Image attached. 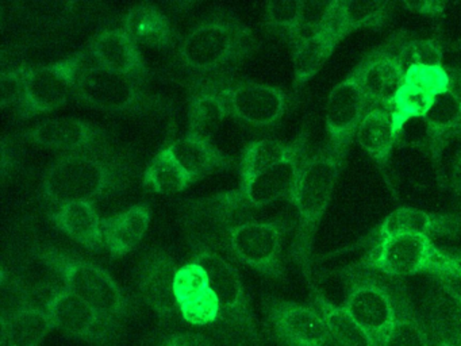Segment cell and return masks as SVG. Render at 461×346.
Masks as SVG:
<instances>
[{"label":"cell","mask_w":461,"mask_h":346,"mask_svg":"<svg viewBox=\"0 0 461 346\" xmlns=\"http://www.w3.org/2000/svg\"><path fill=\"white\" fill-rule=\"evenodd\" d=\"M287 102V94L271 84L228 76L198 78L190 96V130L207 134V127L226 118L271 127L282 121Z\"/></svg>","instance_id":"cell-1"},{"label":"cell","mask_w":461,"mask_h":346,"mask_svg":"<svg viewBox=\"0 0 461 346\" xmlns=\"http://www.w3.org/2000/svg\"><path fill=\"white\" fill-rule=\"evenodd\" d=\"M306 145L307 135L293 154L271 169L240 183L230 191L191 200L187 205L191 222L214 227L225 226L237 216L266 207L283 197H290L307 159Z\"/></svg>","instance_id":"cell-2"},{"label":"cell","mask_w":461,"mask_h":346,"mask_svg":"<svg viewBox=\"0 0 461 346\" xmlns=\"http://www.w3.org/2000/svg\"><path fill=\"white\" fill-rule=\"evenodd\" d=\"M345 159L347 156L337 153L329 145L307 157L290 196L298 219L290 254L310 286L318 227L330 205Z\"/></svg>","instance_id":"cell-3"},{"label":"cell","mask_w":461,"mask_h":346,"mask_svg":"<svg viewBox=\"0 0 461 346\" xmlns=\"http://www.w3.org/2000/svg\"><path fill=\"white\" fill-rule=\"evenodd\" d=\"M188 245L194 261L206 269L221 305L218 337L230 346H263L264 337L241 273L209 241L193 232Z\"/></svg>","instance_id":"cell-4"},{"label":"cell","mask_w":461,"mask_h":346,"mask_svg":"<svg viewBox=\"0 0 461 346\" xmlns=\"http://www.w3.org/2000/svg\"><path fill=\"white\" fill-rule=\"evenodd\" d=\"M129 175L131 169L125 162L104 150L67 153L45 172L40 195L56 205L94 203L125 189Z\"/></svg>","instance_id":"cell-5"},{"label":"cell","mask_w":461,"mask_h":346,"mask_svg":"<svg viewBox=\"0 0 461 346\" xmlns=\"http://www.w3.org/2000/svg\"><path fill=\"white\" fill-rule=\"evenodd\" d=\"M86 54H72L50 64L20 65L2 75L4 105H14L20 118L53 113L74 96Z\"/></svg>","instance_id":"cell-6"},{"label":"cell","mask_w":461,"mask_h":346,"mask_svg":"<svg viewBox=\"0 0 461 346\" xmlns=\"http://www.w3.org/2000/svg\"><path fill=\"white\" fill-rule=\"evenodd\" d=\"M258 46L255 32L237 18L217 16L194 27L179 45L183 67L201 78L220 77L249 57Z\"/></svg>","instance_id":"cell-7"},{"label":"cell","mask_w":461,"mask_h":346,"mask_svg":"<svg viewBox=\"0 0 461 346\" xmlns=\"http://www.w3.org/2000/svg\"><path fill=\"white\" fill-rule=\"evenodd\" d=\"M34 256L61 278L64 288L82 297L118 326L131 313V299L104 268L56 246H37Z\"/></svg>","instance_id":"cell-8"},{"label":"cell","mask_w":461,"mask_h":346,"mask_svg":"<svg viewBox=\"0 0 461 346\" xmlns=\"http://www.w3.org/2000/svg\"><path fill=\"white\" fill-rule=\"evenodd\" d=\"M364 267L390 278L436 276L461 267V257L442 250L428 235H396L379 241Z\"/></svg>","instance_id":"cell-9"},{"label":"cell","mask_w":461,"mask_h":346,"mask_svg":"<svg viewBox=\"0 0 461 346\" xmlns=\"http://www.w3.org/2000/svg\"><path fill=\"white\" fill-rule=\"evenodd\" d=\"M74 96L109 113L145 114L164 107L163 100L148 94L140 78L113 72L98 64L85 65Z\"/></svg>","instance_id":"cell-10"},{"label":"cell","mask_w":461,"mask_h":346,"mask_svg":"<svg viewBox=\"0 0 461 346\" xmlns=\"http://www.w3.org/2000/svg\"><path fill=\"white\" fill-rule=\"evenodd\" d=\"M290 224L277 221H247L226 229L229 250L234 259L275 280L285 278V235Z\"/></svg>","instance_id":"cell-11"},{"label":"cell","mask_w":461,"mask_h":346,"mask_svg":"<svg viewBox=\"0 0 461 346\" xmlns=\"http://www.w3.org/2000/svg\"><path fill=\"white\" fill-rule=\"evenodd\" d=\"M264 316L269 335L282 346H337L314 305L268 296Z\"/></svg>","instance_id":"cell-12"},{"label":"cell","mask_w":461,"mask_h":346,"mask_svg":"<svg viewBox=\"0 0 461 346\" xmlns=\"http://www.w3.org/2000/svg\"><path fill=\"white\" fill-rule=\"evenodd\" d=\"M176 269L174 256L166 249L148 251L137 269V291L142 302L155 313L166 332L182 330V316L172 294V278Z\"/></svg>","instance_id":"cell-13"},{"label":"cell","mask_w":461,"mask_h":346,"mask_svg":"<svg viewBox=\"0 0 461 346\" xmlns=\"http://www.w3.org/2000/svg\"><path fill=\"white\" fill-rule=\"evenodd\" d=\"M342 305L376 346H385L396 321L393 291L377 278H357L348 288Z\"/></svg>","instance_id":"cell-14"},{"label":"cell","mask_w":461,"mask_h":346,"mask_svg":"<svg viewBox=\"0 0 461 346\" xmlns=\"http://www.w3.org/2000/svg\"><path fill=\"white\" fill-rule=\"evenodd\" d=\"M44 308L55 330L94 345L109 342L120 327L67 288L55 291Z\"/></svg>","instance_id":"cell-15"},{"label":"cell","mask_w":461,"mask_h":346,"mask_svg":"<svg viewBox=\"0 0 461 346\" xmlns=\"http://www.w3.org/2000/svg\"><path fill=\"white\" fill-rule=\"evenodd\" d=\"M368 105L355 72L331 89L326 100L325 129L334 151L347 156Z\"/></svg>","instance_id":"cell-16"},{"label":"cell","mask_w":461,"mask_h":346,"mask_svg":"<svg viewBox=\"0 0 461 346\" xmlns=\"http://www.w3.org/2000/svg\"><path fill=\"white\" fill-rule=\"evenodd\" d=\"M31 142L53 150L80 153L106 148L104 129L79 118H52L40 122L23 134Z\"/></svg>","instance_id":"cell-17"},{"label":"cell","mask_w":461,"mask_h":346,"mask_svg":"<svg viewBox=\"0 0 461 346\" xmlns=\"http://www.w3.org/2000/svg\"><path fill=\"white\" fill-rule=\"evenodd\" d=\"M353 72L369 105L390 107L403 86L406 69L395 51H379L364 59Z\"/></svg>","instance_id":"cell-18"},{"label":"cell","mask_w":461,"mask_h":346,"mask_svg":"<svg viewBox=\"0 0 461 346\" xmlns=\"http://www.w3.org/2000/svg\"><path fill=\"white\" fill-rule=\"evenodd\" d=\"M88 51L96 64L113 72L140 80L148 73L141 49L123 27H114L99 32L90 43Z\"/></svg>","instance_id":"cell-19"},{"label":"cell","mask_w":461,"mask_h":346,"mask_svg":"<svg viewBox=\"0 0 461 346\" xmlns=\"http://www.w3.org/2000/svg\"><path fill=\"white\" fill-rule=\"evenodd\" d=\"M333 7L329 13L328 19L320 29L303 35L298 42L294 43V86L301 88L309 83L330 59L339 43L344 38L337 32L333 24Z\"/></svg>","instance_id":"cell-20"},{"label":"cell","mask_w":461,"mask_h":346,"mask_svg":"<svg viewBox=\"0 0 461 346\" xmlns=\"http://www.w3.org/2000/svg\"><path fill=\"white\" fill-rule=\"evenodd\" d=\"M153 211L147 203H137L121 213L102 218L104 248L113 257L136 250L149 229Z\"/></svg>","instance_id":"cell-21"},{"label":"cell","mask_w":461,"mask_h":346,"mask_svg":"<svg viewBox=\"0 0 461 346\" xmlns=\"http://www.w3.org/2000/svg\"><path fill=\"white\" fill-rule=\"evenodd\" d=\"M180 164L195 178L196 183L206 176L233 167L234 161L223 153L204 132L188 130L169 145Z\"/></svg>","instance_id":"cell-22"},{"label":"cell","mask_w":461,"mask_h":346,"mask_svg":"<svg viewBox=\"0 0 461 346\" xmlns=\"http://www.w3.org/2000/svg\"><path fill=\"white\" fill-rule=\"evenodd\" d=\"M461 229V219L452 215L426 213L415 207H399L385 216L377 230V242L396 235L455 234Z\"/></svg>","instance_id":"cell-23"},{"label":"cell","mask_w":461,"mask_h":346,"mask_svg":"<svg viewBox=\"0 0 461 346\" xmlns=\"http://www.w3.org/2000/svg\"><path fill=\"white\" fill-rule=\"evenodd\" d=\"M56 229L91 251L104 248L102 218L93 202H71L58 205L50 214Z\"/></svg>","instance_id":"cell-24"},{"label":"cell","mask_w":461,"mask_h":346,"mask_svg":"<svg viewBox=\"0 0 461 346\" xmlns=\"http://www.w3.org/2000/svg\"><path fill=\"white\" fill-rule=\"evenodd\" d=\"M55 330L44 305L18 303L2 314L4 346H39Z\"/></svg>","instance_id":"cell-25"},{"label":"cell","mask_w":461,"mask_h":346,"mask_svg":"<svg viewBox=\"0 0 461 346\" xmlns=\"http://www.w3.org/2000/svg\"><path fill=\"white\" fill-rule=\"evenodd\" d=\"M122 27L139 46L163 50L171 48L175 41L171 19L152 3L131 7L123 18Z\"/></svg>","instance_id":"cell-26"},{"label":"cell","mask_w":461,"mask_h":346,"mask_svg":"<svg viewBox=\"0 0 461 346\" xmlns=\"http://www.w3.org/2000/svg\"><path fill=\"white\" fill-rule=\"evenodd\" d=\"M398 132L388 107H371L356 132V142L379 165H385L393 154Z\"/></svg>","instance_id":"cell-27"},{"label":"cell","mask_w":461,"mask_h":346,"mask_svg":"<svg viewBox=\"0 0 461 346\" xmlns=\"http://www.w3.org/2000/svg\"><path fill=\"white\" fill-rule=\"evenodd\" d=\"M196 183L195 178L180 164L171 148L161 149L148 162L142 173V186L153 194L175 195Z\"/></svg>","instance_id":"cell-28"},{"label":"cell","mask_w":461,"mask_h":346,"mask_svg":"<svg viewBox=\"0 0 461 346\" xmlns=\"http://www.w3.org/2000/svg\"><path fill=\"white\" fill-rule=\"evenodd\" d=\"M422 119L431 150L434 154L439 153L450 135L461 134V95L450 88L434 97Z\"/></svg>","instance_id":"cell-29"},{"label":"cell","mask_w":461,"mask_h":346,"mask_svg":"<svg viewBox=\"0 0 461 346\" xmlns=\"http://www.w3.org/2000/svg\"><path fill=\"white\" fill-rule=\"evenodd\" d=\"M304 137L306 132H302L291 143L283 142L277 138H261L248 143L239 162L240 183L249 181L287 159L301 145Z\"/></svg>","instance_id":"cell-30"},{"label":"cell","mask_w":461,"mask_h":346,"mask_svg":"<svg viewBox=\"0 0 461 346\" xmlns=\"http://www.w3.org/2000/svg\"><path fill=\"white\" fill-rule=\"evenodd\" d=\"M393 3L339 0L334 2L333 24L342 38L360 29H379L390 16Z\"/></svg>","instance_id":"cell-31"},{"label":"cell","mask_w":461,"mask_h":346,"mask_svg":"<svg viewBox=\"0 0 461 346\" xmlns=\"http://www.w3.org/2000/svg\"><path fill=\"white\" fill-rule=\"evenodd\" d=\"M310 287L312 289V305L320 311L337 346H376L344 305L329 300L314 284Z\"/></svg>","instance_id":"cell-32"},{"label":"cell","mask_w":461,"mask_h":346,"mask_svg":"<svg viewBox=\"0 0 461 346\" xmlns=\"http://www.w3.org/2000/svg\"><path fill=\"white\" fill-rule=\"evenodd\" d=\"M396 299V321L385 346H429L428 327L412 307L403 287L393 289Z\"/></svg>","instance_id":"cell-33"},{"label":"cell","mask_w":461,"mask_h":346,"mask_svg":"<svg viewBox=\"0 0 461 346\" xmlns=\"http://www.w3.org/2000/svg\"><path fill=\"white\" fill-rule=\"evenodd\" d=\"M266 23L285 35L291 43L298 42L304 32V2H271L266 7Z\"/></svg>","instance_id":"cell-34"},{"label":"cell","mask_w":461,"mask_h":346,"mask_svg":"<svg viewBox=\"0 0 461 346\" xmlns=\"http://www.w3.org/2000/svg\"><path fill=\"white\" fill-rule=\"evenodd\" d=\"M212 289L209 275L199 262H190L176 267L172 278V294L177 307L185 303L195 302Z\"/></svg>","instance_id":"cell-35"},{"label":"cell","mask_w":461,"mask_h":346,"mask_svg":"<svg viewBox=\"0 0 461 346\" xmlns=\"http://www.w3.org/2000/svg\"><path fill=\"white\" fill-rule=\"evenodd\" d=\"M431 102L433 99L428 95L403 83L388 107L398 134L412 119H422L428 113Z\"/></svg>","instance_id":"cell-36"},{"label":"cell","mask_w":461,"mask_h":346,"mask_svg":"<svg viewBox=\"0 0 461 346\" xmlns=\"http://www.w3.org/2000/svg\"><path fill=\"white\" fill-rule=\"evenodd\" d=\"M403 83L434 99L452 88V76L442 65H411L404 72Z\"/></svg>","instance_id":"cell-37"},{"label":"cell","mask_w":461,"mask_h":346,"mask_svg":"<svg viewBox=\"0 0 461 346\" xmlns=\"http://www.w3.org/2000/svg\"><path fill=\"white\" fill-rule=\"evenodd\" d=\"M179 311L185 326L195 327V329L212 327L217 334L221 321V305L214 289H210L206 295L195 302L179 305Z\"/></svg>","instance_id":"cell-38"},{"label":"cell","mask_w":461,"mask_h":346,"mask_svg":"<svg viewBox=\"0 0 461 346\" xmlns=\"http://www.w3.org/2000/svg\"><path fill=\"white\" fill-rule=\"evenodd\" d=\"M429 346H461V324L441 305H434L425 321Z\"/></svg>","instance_id":"cell-39"},{"label":"cell","mask_w":461,"mask_h":346,"mask_svg":"<svg viewBox=\"0 0 461 346\" xmlns=\"http://www.w3.org/2000/svg\"><path fill=\"white\" fill-rule=\"evenodd\" d=\"M404 69L411 65H442L444 50L436 40H410L401 42L396 49Z\"/></svg>","instance_id":"cell-40"},{"label":"cell","mask_w":461,"mask_h":346,"mask_svg":"<svg viewBox=\"0 0 461 346\" xmlns=\"http://www.w3.org/2000/svg\"><path fill=\"white\" fill-rule=\"evenodd\" d=\"M158 346H230L215 332L207 334L195 330H172L160 335Z\"/></svg>","instance_id":"cell-41"},{"label":"cell","mask_w":461,"mask_h":346,"mask_svg":"<svg viewBox=\"0 0 461 346\" xmlns=\"http://www.w3.org/2000/svg\"><path fill=\"white\" fill-rule=\"evenodd\" d=\"M404 8L414 11V13L423 14L429 16H439L445 13L447 3L442 2H411L403 3Z\"/></svg>","instance_id":"cell-42"},{"label":"cell","mask_w":461,"mask_h":346,"mask_svg":"<svg viewBox=\"0 0 461 346\" xmlns=\"http://www.w3.org/2000/svg\"><path fill=\"white\" fill-rule=\"evenodd\" d=\"M456 186L458 187V188L461 189V154L460 159H458L457 161V168H456Z\"/></svg>","instance_id":"cell-43"},{"label":"cell","mask_w":461,"mask_h":346,"mask_svg":"<svg viewBox=\"0 0 461 346\" xmlns=\"http://www.w3.org/2000/svg\"><path fill=\"white\" fill-rule=\"evenodd\" d=\"M457 46H458V48H461V42H458Z\"/></svg>","instance_id":"cell-44"},{"label":"cell","mask_w":461,"mask_h":346,"mask_svg":"<svg viewBox=\"0 0 461 346\" xmlns=\"http://www.w3.org/2000/svg\"><path fill=\"white\" fill-rule=\"evenodd\" d=\"M461 95V94H460Z\"/></svg>","instance_id":"cell-45"}]
</instances>
